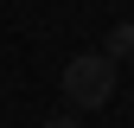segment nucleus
I'll list each match as a JSON object with an SVG mask.
<instances>
[{
  "label": "nucleus",
  "mask_w": 134,
  "mask_h": 128,
  "mask_svg": "<svg viewBox=\"0 0 134 128\" xmlns=\"http://www.w3.org/2000/svg\"><path fill=\"white\" fill-rule=\"evenodd\" d=\"M115 96V64L102 51H83L64 64V103H77V109H102Z\"/></svg>",
  "instance_id": "f257e3e1"
},
{
  "label": "nucleus",
  "mask_w": 134,
  "mask_h": 128,
  "mask_svg": "<svg viewBox=\"0 0 134 128\" xmlns=\"http://www.w3.org/2000/svg\"><path fill=\"white\" fill-rule=\"evenodd\" d=\"M102 58H109V64L134 58V26H115V32H109V39H102Z\"/></svg>",
  "instance_id": "f03ea898"
},
{
  "label": "nucleus",
  "mask_w": 134,
  "mask_h": 128,
  "mask_svg": "<svg viewBox=\"0 0 134 128\" xmlns=\"http://www.w3.org/2000/svg\"><path fill=\"white\" fill-rule=\"evenodd\" d=\"M38 128H83V122H70V115H58V122H38Z\"/></svg>",
  "instance_id": "7ed1b4c3"
}]
</instances>
